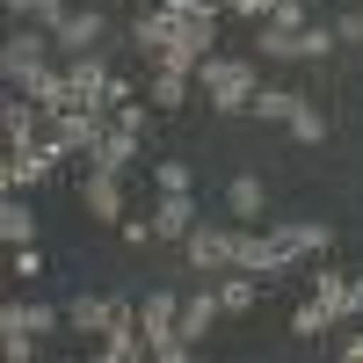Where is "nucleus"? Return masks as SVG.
<instances>
[{"instance_id": "nucleus-22", "label": "nucleus", "mask_w": 363, "mask_h": 363, "mask_svg": "<svg viewBox=\"0 0 363 363\" xmlns=\"http://www.w3.org/2000/svg\"><path fill=\"white\" fill-rule=\"evenodd\" d=\"M284 131H291L298 145H320V138H327V116H320L313 102H298V116H291V124H284Z\"/></svg>"}, {"instance_id": "nucleus-32", "label": "nucleus", "mask_w": 363, "mask_h": 363, "mask_svg": "<svg viewBox=\"0 0 363 363\" xmlns=\"http://www.w3.org/2000/svg\"><path fill=\"white\" fill-rule=\"evenodd\" d=\"M335 349H342V356H349V363H363V335H342V342H335Z\"/></svg>"}, {"instance_id": "nucleus-3", "label": "nucleus", "mask_w": 363, "mask_h": 363, "mask_svg": "<svg viewBox=\"0 0 363 363\" xmlns=\"http://www.w3.org/2000/svg\"><path fill=\"white\" fill-rule=\"evenodd\" d=\"M80 211H87L95 225H124V174L87 160V167H80Z\"/></svg>"}, {"instance_id": "nucleus-7", "label": "nucleus", "mask_w": 363, "mask_h": 363, "mask_svg": "<svg viewBox=\"0 0 363 363\" xmlns=\"http://www.w3.org/2000/svg\"><path fill=\"white\" fill-rule=\"evenodd\" d=\"M233 269H255V277H284V269H291V255L277 247V233H247V225H240V240H233Z\"/></svg>"}, {"instance_id": "nucleus-24", "label": "nucleus", "mask_w": 363, "mask_h": 363, "mask_svg": "<svg viewBox=\"0 0 363 363\" xmlns=\"http://www.w3.org/2000/svg\"><path fill=\"white\" fill-rule=\"evenodd\" d=\"M153 182H160V189H196L189 160H153Z\"/></svg>"}, {"instance_id": "nucleus-33", "label": "nucleus", "mask_w": 363, "mask_h": 363, "mask_svg": "<svg viewBox=\"0 0 363 363\" xmlns=\"http://www.w3.org/2000/svg\"><path fill=\"white\" fill-rule=\"evenodd\" d=\"M131 8H160V0H131Z\"/></svg>"}, {"instance_id": "nucleus-13", "label": "nucleus", "mask_w": 363, "mask_h": 363, "mask_svg": "<svg viewBox=\"0 0 363 363\" xmlns=\"http://www.w3.org/2000/svg\"><path fill=\"white\" fill-rule=\"evenodd\" d=\"M138 153H145V138H138V131H124V124L109 116V131H102V145H95V167L131 174V167H138Z\"/></svg>"}, {"instance_id": "nucleus-10", "label": "nucleus", "mask_w": 363, "mask_h": 363, "mask_svg": "<svg viewBox=\"0 0 363 363\" xmlns=\"http://www.w3.org/2000/svg\"><path fill=\"white\" fill-rule=\"evenodd\" d=\"M102 37H109V22H102V8H73L66 22H58V51H102Z\"/></svg>"}, {"instance_id": "nucleus-9", "label": "nucleus", "mask_w": 363, "mask_h": 363, "mask_svg": "<svg viewBox=\"0 0 363 363\" xmlns=\"http://www.w3.org/2000/svg\"><path fill=\"white\" fill-rule=\"evenodd\" d=\"M269 233H277V247H284L291 262H306V255H320V262H327V247H335V233L313 225V218H284V225H269Z\"/></svg>"}, {"instance_id": "nucleus-26", "label": "nucleus", "mask_w": 363, "mask_h": 363, "mask_svg": "<svg viewBox=\"0 0 363 363\" xmlns=\"http://www.w3.org/2000/svg\"><path fill=\"white\" fill-rule=\"evenodd\" d=\"M8 269H15V277H44V255H37V240H22V247H15V262H8Z\"/></svg>"}, {"instance_id": "nucleus-11", "label": "nucleus", "mask_w": 363, "mask_h": 363, "mask_svg": "<svg viewBox=\"0 0 363 363\" xmlns=\"http://www.w3.org/2000/svg\"><path fill=\"white\" fill-rule=\"evenodd\" d=\"M218 320H225V298H218V284H203V291H189V298H182V335H189V342H203Z\"/></svg>"}, {"instance_id": "nucleus-4", "label": "nucleus", "mask_w": 363, "mask_h": 363, "mask_svg": "<svg viewBox=\"0 0 363 363\" xmlns=\"http://www.w3.org/2000/svg\"><path fill=\"white\" fill-rule=\"evenodd\" d=\"M233 240H240V225H203L196 218V233L182 240V255H189L196 277H225V269H233Z\"/></svg>"}, {"instance_id": "nucleus-27", "label": "nucleus", "mask_w": 363, "mask_h": 363, "mask_svg": "<svg viewBox=\"0 0 363 363\" xmlns=\"http://www.w3.org/2000/svg\"><path fill=\"white\" fill-rule=\"evenodd\" d=\"M335 37H342V44H363V8H342V15H335Z\"/></svg>"}, {"instance_id": "nucleus-18", "label": "nucleus", "mask_w": 363, "mask_h": 363, "mask_svg": "<svg viewBox=\"0 0 363 363\" xmlns=\"http://www.w3.org/2000/svg\"><path fill=\"white\" fill-rule=\"evenodd\" d=\"M335 327H342V320L327 313V298H306V306L291 313V335H306V342H320V335H335Z\"/></svg>"}, {"instance_id": "nucleus-21", "label": "nucleus", "mask_w": 363, "mask_h": 363, "mask_svg": "<svg viewBox=\"0 0 363 363\" xmlns=\"http://www.w3.org/2000/svg\"><path fill=\"white\" fill-rule=\"evenodd\" d=\"M0 240L8 247H22V240H37V218H29V203L8 189V203H0Z\"/></svg>"}, {"instance_id": "nucleus-28", "label": "nucleus", "mask_w": 363, "mask_h": 363, "mask_svg": "<svg viewBox=\"0 0 363 363\" xmlns=\"http://www.w3.org/2000/svg\"><path fill=\"white\" fill-rule=\"evenodd\" d=\"M167 8H174V15H203V22H218L225 0H167Z\"/></svg>"}, {"instance_id": "nucleus-25", "label": "nucleus", "mask_w": 363, "mask_h": 363, "mask_svg": "<svg viewBox=\"0 0 363 363\" xmlns=\"http://www.w3.org/2000/svg\"><path fill=\"white\" fill-rule=\"evenodd\" d=\"M189 356H196L189 335H160V342H153V363H189Z\"/></svg>"}, {"instance_id": "nucleus-23", "label": "nucleus", "mask_w": 363, "mask_h": 363, "mask_svg": "<svg viewBox=\"0 0 363 363\" xmlns=\"http://www.w3.org/2000/svg\"><path fill=\"white\" fill-rule=\"evenodd\" d=\"M29 349H37L29 327H0V356H8V363H29Z\"/></svg>"}, {"instance_id": "nucleus-31", "label": "nucleus", "mask_w": 363, "mask_h": 363, "mask_svg": "<svg viewBox=\"0 0 363 363\" xmlns=\"http://www.w3.org/2000/svg\"><path fill=\"white\" fill-rule=\"evenodd\" d=\"M124 240H131V247H145V240H160V233H153V218H124Z\"/></svg>"}, {"instance_id": "nucleus-29", "label": "nucleus", "mask_w": 363, "mask_h": 363, "mask_svg": "<svg viewBox=\"0 0 363 363\" xmlns=\"http://www.w3.org/2000/svg\"><path fill=\"white\" fill-rule=\"evenodd\" d=\"M269 8L277 0H225V15H240V22H269Z\"/></svg>"}, {"instance_id": "nucleus-30", "label": "nucleus", "mask_w": 363, "mask_h": 363, "mask_svg": "<svg viewBox=\"0 0 363 363\" xmlns=\"http://www.w3.org/2000/svg\"><path fill=\"white\" fill-rule=\"evenodd\" d=\"M116 327H138V306H131V298H109V327H102V335H116Z\"/></svg>"}, {"instance_id": "nucleus-6", "label": "nucleus", "mask_w": 363, "mask_h": 363, "mask_svg": "<svg viewBox=\"0 0 363 363\" xmlns=\"http://www.w3.org/2000/svg\"><path fill=\"white\" fill-rule=\"evenodd\" d=\"M313 298H327L335 320H363V269H320L313 277Z\"/></svg>"}, {"instance_id": "nucleus-20", "label": "nucleus", "mask_w": 363, "mask_h": 363, "mask_svg": "<svg viewBox=\"0 0 363 363\" xmlns=\"http://www.w3.org/2000/svg\"><path fill=\"white\" fill-rule=\"evenodd\" d=\"M8 15H15V22H37V29L58 37V22H66L73 8H66V0H8Z\"/></svg>"}, {"instance_id": "nucleus-12", "label": "nucleus", "mask_w": 363, "mask_h": 363, "mask_svg": "<svg viewBox=\"0 0 363 363\" xmlns=\"http://www.w3.org/2000/svg\"><path fill=\"white\" fill-rule=\"evenodd\" d=\"M138 327H145V342H160V335H182V298L160 284V291H145V306H138Z\"/></svg>"}, {"instance_id": "nucleus-2", "label": "nucleus", "mask_w": 363, "mask_h": 363, "mask_svg": "<svg viewBox=\"0 0 363 363\" xmlns=\"http://www.w3.org/2000/svg\"><path fill=\"white\" fill-rule=\"evenodd\" d=\"M58 160H66V145H58L51 131H37V138H22V145H8V160H0V189H37V182L58 167Z\"/></svg>"}, {"instance_id": "nucleus-15", "label": "nucleus", "mask_w": 363, "mask_h": 363, "mask_svg": "<svg viewBox=\"0 0 363 363\" xmlns=\"http://www.w3.org/2000/svg\"><path fill=\"white\" fill-rule=\"evenodd\" d=\"M262 203H269V189H262V174H233L225 182V211H233V218H262Z\"/></svg>"}, {"instance_id": "nucleus-19", "label": "nucleus", "mask_w": 363, "mask_h": 363, "mask_svg": "<svg viewBox=\"0 0 363 363\" xmlns=\"http://www.w3.org/2000/svg\"><path fill=\"white\" fill-rule=\"evenodd\" d=\"M298 102H306L298 87H262V95H255V116H262V124H291Z\"/></svg>"}, {"instance_id": "nucleus-1", "label": "nucleus", "mask_w": 363, "mask_h": 363, "mask_svg": "<svg viewBox=\"0 0 363 363\" xmlns=\"http://www.w3.org/2000/svg\"><path fill=\"white\" fill-rule=\"evenodd\" d=\"M196 95L218 109V116H240V109H255L262 95V73H255V58L247 51H211L203 66H196Z\"/></svg>"}, {"instance_id": "nucleus-16", "label": "nucleus", "mask_w": 363, "mask_h": 363, "mask_svg": "<svg viewBox=\"0 0 363 363\" xmlns=\"http://www.w3.org/2000/svg\"><path fill=\"white\" fill-rule=\"evenodd\" d=\"M189 87H196V73L153 66V87H145V95H153V109H182V102H189Z\"/></svg>"}, {"instance_id": "nucleus-14", "label": "nucleus", "mask_w": 363, "mask_h": 363, "mask_svg": "<svg viewBox=\"0 0 363 363\" xmlns=\"http://www.w3.org/2000/svg\"><path fill=\"white\" fill-rule=\"evenodd\" d=\"M255 51H262V58H306V29H291V22H255Z\"/></svg>"}, {"instance_id": "nucleus-17", "label": "nucleus", "mask_w": 363, "mask_h": 363, "mask_svg": "<svg viewBox=\"0 0 363 363\" xmlns=\"http://www.w3.org/2000/svg\"><path fill=\"white\" fill-rule=\"evenodd\" d=\"M66 327H73V335H102V327H109V298H95V291H80L73 306H66Z\"/></svg>"}, {"instance_id": "nucleus-8", "label": "nucleus", "mask_w": 363, "mask_h": 363, "mask_svg": "<svg viewBox=\"0 0 363 363\" xmlns=\"http://www.w3.org/2000/svg\"><path fill=\"white\" fill-rule=\"evenodd\" d=\"M196 218H203V211H196L189 189H160V203H153V233H160V240H189Z\"/></svg>"}, {"instance_id": "nucleus-5", "label": "nucleus", "mask_w": 363, "mask_h": 363, "mask_svg": "<svg viewBox=\"0 0 363 363\" xmlns=\"http://www.w3.org/2000/svg\"><path fill=\"white\" fill-rule=\"evenodd\" d=\"M174 29H182V15L167 8V0H160V8H138L131 15V51L145 58V66H160V51L174 44Z\"/></svg>"}]
</instances>
